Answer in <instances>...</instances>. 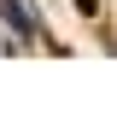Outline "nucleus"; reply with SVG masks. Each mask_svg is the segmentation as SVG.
<instances>
[{"mask_svg": "<svg viewBox=\"0 0 117 123\" xmlns=\"http://www.w3.org/2000/svg\"><path fill=\"white\" fill-rule=\"evenodd\" d=\"M0 12L12 18V29H18V35H35V18H29V12H18V0H0Z\"/></svg>", "mask_w": 117, "mask_h": 123, "instance_id": "1", "label": "nucleus"}]
</instances>
